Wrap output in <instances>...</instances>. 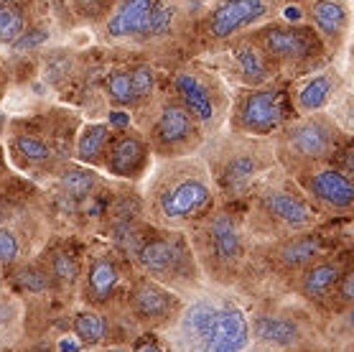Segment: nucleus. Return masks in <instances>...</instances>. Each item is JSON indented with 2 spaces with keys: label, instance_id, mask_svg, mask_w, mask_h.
<instances>
[{
  "label": "nucleus",
  "instance_id": "5",
  "mask_svg": "<svg viewBox=\"0 0 354 352\" xmlns=\"http://www.w3.org/2000/svg\"><path fill=\"white\" fill-rule=\"evenodd\" d=\"M133 312L138 319L151 322V324H166V322L176 319L178 312L184 309L181 299L176 291L163 286L153 279H140L133 286Z\"/></svg>",
  "mask_w": 354,
  "mask_h": 352
},
{
  "label": "nucleus",
  "instance_id": "37",
  "mask_svg": "<svg viewBox=\"0 0 354 352\" xmlns=\"http://www.w3.org/2000/svg\"><path fill=\"white\" fill-rule=\"evenodd\" d=\"M113 123H115V125H125V123H128V118H125L122 112H113Z\"/></svg>",
  "mask_w": 354,
  "mask_h": 352
},
{
  "label": "nucleus",
  "instance_id": "10",
  "mask_svg": "<svg viewBox=\"0 0 354 352\" xmlns=\"http://www.w3.org/2000/svg\"><path fill=\"white\" fill-rule=\"evenodd\" d=\"M306 189L311 197L324 202L326 207L349 209L354 204L352 179L342 168H322V171L311 174L306 182Z\"/></svg>",
  "mask_w": 354,
  "mask_h": 352
},
{
  "label": "nucleus",
  "instance_id": "14",
  "mask_svg": "<svg viewBox=\"0 0 354 352\" xmlns=\"http://www.w3.org/2000/svg\"><path fill=\"white\" fill-rule=\"evenodd\" d=\"M156 143L161 146V148H178V146H184L192 141L194 136V121L192 115L181 107V105H163L161 115H158V121H156Z\"/></svg>",
  "mask_w": 354,
  "mask_h": 352
},
{
  "label": "nucleus",
  "instance_id": "26",
  "mask_svg": "<svg viewBox=\"0 0 354 352\" xmlns=\"http://www.w3.org/2000/svg\"><path fill=\"white\" fill-rule=\"evenodd\" d=\"M74 332H77V337H80L84 344H100L102 340H105L107 324L100 314L84 312L74 319Z\"/></svg>",
  "mask_w": 354,
  "mask_h": 352
},
{
  "label": "nucleus",
  "instance_id": "13",
  "mask_svg": "<svg viewBox=\"0 0 354 352\" xmlns=\"http://www.w3.org/2000/svg\"><path fill=\"white\" fill-rule=\"evenodd\" d=\"M174 89L184 103V110L194 115L199 123H212L217 118V107H214V97L209 87L192 72H181L174 80Z\"/></svg>",
  "mask_w": 354,
  "mask_h": 352
},
{
  "label": "nucleus",
  "instance_id": "36",
  "mask_svg": "<svg viewBox=\"0 0 354 352\" xmlns=\"http://www.w3.org/2000/svg\"><path fill=\"white\" fill-rule=\"evenodd\" d=\"M41 41H46V33L44 31H31V33H21L16 39V46L18 49H28V46H36V44H41Z\"/></svg>",
  "mask_w": 354,
  "mask_h": 352
},
{
  "label": "nucleus",
  "instance_id": "27",
  "mask_svg": "<svg viewBox=\"0 0 354 352\" xmlns=\"http://www.w3.org/2000/svg\"><path fill=\"white\" fill-rule=\"evenodd\" d=\"M171 21H174V8H169L166 3H158L156 0L148 18H145L143 24V36H161L171 28Z\"/></svg>",
  "mask_w": 354,
  "mask_h": 352
},
{
  "label": "nucleus",
  "instance_id": "2",
  "mask_svg": "<svg viewBox=\"0 0 354 352\" xmlns=\"http://www.w3.org/2000/svg\"><path fill=\"white\" fill-rule=\"evenodd\" d=\"M138 263L148 276L163 286H194L196 261L189 243L178 235H161L140 245Z\"/></svg>",
  "mask_w": 354,
  "mask_h": 352
},
{
  "label": "nucleus",
  "instance_id": "30",
  "mask_svg": "<svg viewBox=\"0 0 354 352\" xmlns=\"http://www.w3.org/2000/svg\"><path fill=\"white\" fill-rule=\"evenodd\" d=\"M130 85H133V92H136L138 100L151 95L156 87V72L151 67H138V69L130 72Z\"/></svg>",
  "mask_w": 354,
  "mask_h": 352
},
{
  "label": "nucleus",
  "instance_id": "38",
  "mask_svg": "<svg viewBox=\"0 0 354 352\" xmlns=\"http://www.w3.org/2000/svg\"><path fill=\"white\" fill-rule=\"evenodd\" d=\"M286 18H288V21H298L301 13H298V8H286Z\"/></svg>",
  "mask_w": 354,
  "mask_h": 352
},
{
  "label": "nucleus",
  "instance_id": "12",
  "mask_svg": "<svg viewBox=\"0 0 354 352\" xmlns=\"http://www.w3.org/2000/svg\"><path fill=\"white\" fill-rule=\"evenodd\" d=\"M263 46L268 54L278 56V59H306L314 54V41L304 28H293V26H270L263 31Z\"/></svg>",
  "mask_w": 354,
  "mask_h": 352
},
{
  "label": "nucleus",
  "instance_id": "34",
  "mask_svg": "<svg viewBox=\"0 0 354 352\" xmlns=\"http://www.w3.org/2000/svg\"><path fill=\"white\" fill-rule=\"evenodd\" d=\"M18 258V240L8 227H0V263H13Z\"/></svg>",
  "mask_w": 354,
  "mask_h": 352
},
{
  "label": "nucleus",
  "instance_id": "17",
  "mask_svg": "<svg viewBox=\"0 0 354 352\" xmlns=\"http://www.w3.org/2000/svg\"><path fill=\"white\" fill-rule=\"evenodd\" d=\"M145 161V143L138 136H122L118 138L110 148L107 166L118 176H133L140 171Z\"/></svg>",
  "mask_w": 354,
  "mask_h": 352
},
{
  "label": "nucleus",
  "instance_id": "31",
  "mask_svg": "<svg viewBox=\"0 0 354 352\" xmlns=\"http://www.w3.org/2000/svg\"><path fill=\"white\" fill-rule=\"evenodd\" d=\"M16 148L21 151V156H26L28 161H46L48 156H51L46 143H41L39 138H31V136H18Z\"/></svg>",
  "mask_w": 354,
  "mask_h": 352
},
{
  "label": "nucleus",
  "instance_id": "25",
  "mask_svg": "<svg viewBox=\"0 0 354 352\" xmlns=\"http://www.w3.org/2000/svg\"><path fill=\"white\" fill-rule=\"evenodd\" d=\"M24 33V13L10 0H0V41L16 44V39Z\"/></svg>",
  "mask_w": 354,
  "mask_h": 352
},
{
  "label": "nucleus",
  "instance_id": "33",
  "mask_svg": "<svg viewBox=\"0 0 354 352\" xmlns=\"http://www.w3.org/2000/svg\"><path fill=\"white\" fill-rule=\"evenodd\" d=\"M54 276L62 281H74L80 276V265H77V261L72 256L57 253V258H54Z\"/></svg>",
  "mask_w": 354,
  "mask_h": 352
},
{
  "label": "nucleus",
  "instance_id": "1",
  "mask_svg": "<svg viewBox=\"0 0 354 352\" xmlns=\"http://www.w3.org/2000/svg\"><path fill=\"white\" fill-rule=\"evenodd\" d=\"M184 352H248V312L230 297H199L178 312Z\"/></svg>",
  "mask_w": 354,
  "mask_h": 352
},
{
  "label": "nucleus",
  "instance_id": "7",
  "mask_svg": "<svg viewBox=\"0 0 354 352\" xmlns=\"http://www.w3.org/2000/svg\"><path fill=\"white\" fill-rule=\"evenodd\" d=\"M260 204L270 220L281 222L288 230H308L316 222V212L311 209V204L286 189H275V186L266 189L260 197Z\"/></svg>",
  "mask_w": 354,
  "mask_h": 352
},
{
  "label": "nucleus",
  "instance_id": "4",
  "mask_svg": "<svg viewBox=\"0 0 354 352\" xmlns=\"http://www.w3.org/2000/svg\"><path fill=\"white\" fill-rule=\"evenodd\" d=\"M204 256L217 271H234L245 256V240L237 220L230 212L209 217L204 230Z\"/></svg>",
  "mask_w": 354,
  "mask_h": 352
},
{
  "label": "nucleus",
  "instance_id": "28",
  "mask_svg": "<svg viewBox=\"0 0 354 352\" xmlns=\"http://www.w3.org/2000/svg\"><path fill=\"white\" fill-rule=\"evenodd\" d=\"M64 189L72 197L82 200V197H87L92 189H95V174L92 171H84V168H69L64 174Z\"/></svg>",
  "mask_w": 354,
  "mask_h": 352
},
{
  "label": "nucleus",
  "instance_id": "3",
  "mask_svg": "<svg viewBox=\"0 0 354 352\" xmlns=\"http://www.w3.org/2000/svg\"><path fill=\"white\" fill-rule=\"evenodd\" d=\"M212 186L201 174H178L161 184L156 194L158 215L171 225L189 222L212 207Z\"/></svg>",
  "mask_w": 354,
  "mask_h": 352
},
{
  "label": "nucleus",
  "instance_id": "22",
  "mask_svg": "<svg viewBox=\"0 0 354 352\" xmlns=\"http://www.w3.org/2000/svg\"><path fill=\"white\" fill-rule=\"evenodd\" d=\"M334 95V77L331 74H319L314 80H308L304 87L298 89V107L304 112L322 110Z\"/></svg>",
  "mask_w": 354,
  "mask_h": 352
},
{
  "label": "nucleus",
  "instance_id": "32",
  "mask_svg": "<svg viewBox=\"0 0 354 352\" xmlns=\"http://www.w3.org/2000/svg\"><path fill=\"white\" fill-rule=\"evenodd\" d=\"M16 279H18V283L24 288H28V291H44V288L48 286V276L36 271V268H21V271L16 273Z\"/></svg>",
  "mask_w": 354,
  "mask_h": 352
},
{
  "label": "nucleus",
  "instance_id": "20",
  "mask_svg": "<svg viewBox=\"0 0 354 352\" xmlns=\"http://www.w3.org/2000/svg\"><path fill=\"white\" fill-rule=\"evenodd\" d=\"M258 159L252 153H237L227 161L225 168H222V184L230 189V192H242L252 184V179L258 174Z\"/></svg>",
  "mask_w": 354,
  "mask_h": 352
},
{
  "label": "nucleus",
  "instance_id": "8",
  "mask_svg": "<svg viewBox=\"0 0 354 352\" xmlns=\"http://www.w3.org/2000/svg\"><path fill=\"white\" fill-rule=\"evenodd\" d=\"M283 105L281 95L273 89H258L250 92L240 105V123L242 128L255 130V133H270L281 125Z\"/></svg>",
  "mask_w": 354,
  "mask_h": 352
},
{
  "label": "nucleus",
  "instance_id": "19",
  "mask_svg": "<svg viewBox=\"0 0 354 352\" xmlns=\"http://www.w3.org/2000/svg\"><path fill=\"white\" fill-rule=\"evenodd\" d=\"M120 283V271L110 258H97L87 276V294L92 301H107Z\"/></svg>",
  "mask_w": 354,
  "mask_h": 352
},
{
  "label": "nucleus",
  "instance_id": "35",
  "mask_svg": "<svg viewBox=\"0 0 354 352\" xmlns=\"http://www.w3.org/2000/svg\"><path fill=\"white\" fill-rule=\"evenodd\" d=\"M133 352H166V350H163V344L151 335V337H140L136 342V347H133Z\"/></svg>",
  "mask_w": 354,
  "mask_h": 352
},
{
  "label": "nucleus",
  "instance_id": "16",
  "mask_svg": "<svg viewBox=\"0 0 354 352\" xmlns=\"http://www.w3.org/2000/svg\"><path fill=\"white\" fill-rule=\"evenodd\" d=\"M344 263L342 261H314L311 265L304 268L301 279H298V294L306 299H324L326 294L334 291L337 281L344 273Z\"/></svg>",
  "mask_w": 354,
  "mask_h": 352
},
{
  "label": "nucleus",
  "instance_id": "6",
  "mask_svg": "<svg viewBox=\"0 0 354 352\" xmlns=\"http://www.w3.org/2000/svg\"><path fill=\"white\" fill-rule=\"evenodd\" d=\"M286 148L301 161H322L337 151V130L326 121H301L286 133Z\"/></svg>",
  "mask_w": 354,
  "mask_h": 352
},
{
  "label": "nucleus",
  "instance_id": "29",
  "mask_svg": "<svg viewBox=\"0 0 354 352\" xmlns=\"http://www.w3.org/2000/svg\"><path fill=\"white\" fill-rule=\"evenodd\" d=\"M107 92L113 97V103L118 105H133L138 100L136 92H133V85H130V72L113 74L110 82H107Z\"/></svg>",
  "mask_w": 354,
  "mask_h": 352
},
{
  "label": "nucleus",
  "instance_id": "24",
  "mask_svg": "<svg viewBox=\"0 0 354 352\" xmlns=\"http://www.w3.org/2000/svg\"><path fill=\"white\" fill-rule=\"evenodd\" d=\"M110 141V128L102 125V123H97V125H87V128L82 130L80 136V146H77V153H80V159L89 161V159H97L105 143Z\"/></svg>",
  "mask_w": 354,
  "mask_h": 352
},
{
  "label": "nucleus",
  "instance_id": "18",
  "mask_svg": "<svg viewBox=\"0 0 354 352\" xmlns=\"http://www.w3.org/2000/svg\"><path fill=\"white\" fill-rule=\"evenodd\" d=\"M156 0H122L120 8L115 10L110 24H107V31L110 36H133V33L143 31V24L151 8H153Z\"/></svg>",
  "mask_w": 354,
  "mask_h": 352
},
{
  "label": "nucleus",
  "instance_id": "21",
  "mask_svg": "<svg viewBox=\"0 0 354 352\" xmlns=\"http://www.w3.org/2000/svg\"><path fill=\"white\" fill-rule=\"evenodd\" d=\"M311 16H314L316 26L322 28L324 36H329V39L339 36L346 26V8L342 0H316Z\"/></svg>",
  "mask_w": 354,
  "mask_h": 352
},
{
  "label": "nucleus",
  "instance_id": "23",
  "mask_svg": "<svg viewBox=\"0 0 354 352\" xmlns=\"http://www.w3.org/2000/svg\"><path fill=\"white\" fill-rule=\"evenodd\" d=\"M234 56H237V64H240L242 74L248 77L250 82H266L268 80V67L263 62V54H260L255 46L250 44H242V46L234 49Z\"/></svg>",
  "mask_w": 354,
  "mask_h": 352
},
{
  "label": "nucleus",
  "instance_id": "9",
  "mask_svg": "<svg viewBox=\"0 0 354 352\" xmlns=\"http://www.w3.org/2000/svg\"><path fill=\"white\" fill-rule=\"evenodd\" d=\"M252 337L270 350H290L304 340V327L288 314H258L252 319Z\"/></svg>",
  "mask_w": 354,
  "mask_h": 352
},
{
  "label": "nucleus",
  "instance_id": "11",
  "mask_svg": "<svg viewBox=\"0 0 354 352\" xmlns=\"http://www.w3.org/2000/svg\"><path fill=\"white\" fill-rule=\"evenodd\" d=\"M266 0H225L209 18V31L217 39H227L240 28L250 26L252 21L263 18Z\"/></svg>",
  "mask_w": 354,
  "mask_h": 352
},
{
  "label": "nucleus",
  "instance_id": "15",
  "mask_svg": "<svg viewBox=\"0 0 354 352\" xmlns=\"http://www.w3.org/2000/svg\"><path fill=\"white\" fill-rule=\"evenodd\" d=\"M322 235H296V238L283 240L275 248V263L286 268V271H304L306 265L314 263L316 258H322Z\"/></svg>",
  "mask_w": 354,
  "mask_h": 352
}]
</instances>
